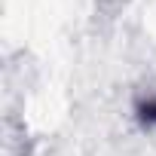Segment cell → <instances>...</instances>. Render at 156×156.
<instances>
[{
	"label": "cell",
	"mask_w": 156,
	"mask_h": 156,
	"mask_svg": "<svg viewBox=\"0 0 156 156\" xmlns=\"http://www.w3.org/2000/svg\"><path fill=\"white\" fill-rule=\"evenodd\" d=\"M141 116H144V122H156V101L141 104Z\"/></svg>",
	"instance_id": "cell-1"
}]
</instances>
